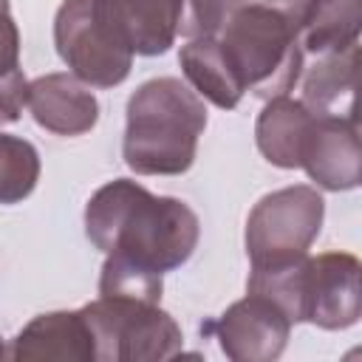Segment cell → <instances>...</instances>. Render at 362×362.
<instances>
[{
    "instance_id": "15",
    "label": "cell",
    "mask_w": 362,
    "mask_h": 362,
    "mask_svg": "<svg viewBox=\"0 0 362 362\" xmlns=\"http://www.w3.org/2000/svg\"><path fill=\"white\" fill-rule=\"evenodd\" d=\"M178 65H181L189 88L201 99L212 102L221 110H232L240 105L246 90H243L235 68L229 65L218 37L187 40V45H181V51H178Z\"/></svg>"
},
{
    "instance_id": "12",
    "label": "cell",
    "mask_w": 362,
    "mask_h": 362,
    "mask_svg": "<svg viewBox=\"0 0 362 362\" xmlns=\"http://www.w3.org/2000/svg\"><path fill=\"white\" fill-rule=\"evenodd\" d=\"M8 359H68V362H96L93 334L82 311H45L28 320L11 348Z\"/></svg>"
},
{
    "instance_id": "7",
    "label": "cell",
    "mask_w": 362,
    "mask_h": 362,
    "mask_svg": "<svg viewBox=\"0 0 362 362\" xmlns=\"http://www.w3.org/2000/svg\"><path fill=\"white\" fill-rule=\"evenodd\" d=\"M362 263L351 252L305 255L294 294V322H311L322 331H342L362 317Z\"/></svg>"
},
{
    "instance_id": "1",
    "label": "cell",
    "mask_w": 362,
    "mask_h": 362,
    "mask_svg": "<svg viewBox=\"0 0 362 362\" xmlns=\"http://www.w3.org/2000/svg\"><path fill=\"white\" fill-rule=\"evenodd\" d=\"M85 235L99 252L164 274L192 257L201 221L181 198L156 195L133 178H113L88 198Z\"/></svg>"
},
{
    "instance_id": "20",
    "label": "cell",
    "mask_w": 362,
    "mask_h": 362,
    "mask_svg": "<svg viewBox=\"0 0 362 362\" xmlns=\"http://www.w3.org/2000/svg\"><path fill=\"white\" fill-rule=\"evenodd\" d=\"M25 105H28V79L23 68H14L0 76V127L17 122Z\"/></svg>"
},
{
    "instance_id": "6",
    "label": "cell",
    "mask_w": 362,
    "mask_h": 362,
    "mask_svg": "<svg viewBox=\"0 0 362 362\" xmlns=\"http://www.w3.org/2000/svg\"><path fill=\"white\" fill-rule=\"evenodd\" d=\"M59 59L90 88H116L130 76L133 51L113 34L96 0H62L54 14Z\"/></svg>"
},
{
    "instance_id": "14",
    "label": "cell",
    "mask_w": 362,
    "mask_h": 362,
    "mask_svg": "<svg viewBox=\"0 0 362 362\" xmlns=\"http://www.w3.org/2000/svg\"><path fill=\"white\" fill-rule=\"evenodd\" d=\"M311 122L314 113L300 99H291L288 93L266 99L255 122V141L260 156L280 170H297Z\"/></svg>"
},
{
    "instance_id": "5",
    "label": "cell",
    "mask_w": 362,
    "mask_h": 362,
    "mask_svg": "<svg viewBox=\"0 0 362 362\" xmlns=\"http://www.w3.org/2000/svg\"><path fill=\"white\" fill-rule=\"evenodd\" d=\"M325 221V201L311 184L266 192L246 218V255L252 266H269L308 255Z\"/></svg>"
},
{
    "instance_id": "11",
    "label": "cell",
    "mask_w": 362,
    "mask_h": 362,
    "mask_svg": "<svg viewBox=\"0 0 362 362\" xmlns=\"http://www.w3.org/2000/svg\"><path fill=\"white\" fill-rule=\"evenodd\" d=\"M113 34L139 57L167 54L178 37L181 0H96Z\"/></svg>"
},
{
    "instance_id": "2",
    "label": "cell",
    "mask_w": 362,
    "mask_h": 362,
    "mask_svg": "<svg viewBox=\"0 0 362 362\" xmlns=\"http://www.w3.org/2000/svg\"><path fill=\"white\" fill-rule=\"evenodd\" d=\"M206 127L204 99L178 76L141 82L124 110L122 158L136 175H181Z\"/></svg>"
},
{
    "instance_id": "22",
    "label": "cell",
    "mask_w": 362,
    "mask_h": 362,
    "mask_svg": "<svg viewBox=\"0 0 362 362\" xmlns=\"http://www.w3.org/2000/svg\"><path fill=\"white\" fill-rule=\"evenodd\" d=\"M260 3H269V6H274V8H280V11L291 14V17H297L300 23H305V17H308V11L314 6V0H260Z\"/></svg>"
},
{
    "instance_id": "8",
    "label": "cell",
    "mask_w": 362,
    "mask_h": 362,
    "mask_svg": "<svg viewBox=\"0 0 362 362\" xmlns=\"http://www.w3.org/2000/svg\"><path fill=\"white\" fill-rule=\"evenodd\" d=\"M201 334L215 337L232 362H272L288 345L291 320L269 297L246 291L221 317L206 320Z\"/></svg>"
},
{
    "instance_id": "9",
    "label": "cell",
    "mask_w": 362,
    "mask_h": 362,
    "mask_svg": "<svg viewBox=\"0 0 362 362\" xmlns=\"http://www.w3.org/2000/svg\"><path fill=\"white\" fill-rule=\"evenodd\" d=\"M300 167L320 189H356L362 181V144L356 119H334L314 113L311 130L300 153Z\"/></svg>"
},
{
    "instance_id": "4",
    "label": "cell",
    "mask_w": 362,
    "mask_h": 362,
    "mask_svg": "<svg viewBox=\"0 0 362 362\" xmlns=\"http://www.w3.org/2000/svg\"><path fill=\"white\" fill-rule=\"evenodd\" d=\"M79 311L93 334L96 362H158L184 348L178 322L158 303L99 297Z\"/></svg>"
},
{
    "instance_id": "23",
    "label": "cell",
    "mask_w": 362,
    "mask_h": 362,
    "mask_svg": "<svg viewBox=\"0 0 362 362\" xmlns=\"http://www.w3.org/2000/svg\"><path fill=\"white\" fill-rule=\"evenodd\" d=\"M6 356V345H3V337H0V359Z\"/></svg>"
},
{
    "instance_id": "21",
    "label": "cell",
    "mask_w": 362,
    "mask_h": 362,
    "mask_svg": "<svg viewBox=\"0 0 362 362\" xmlns=\"http://www.w3.org/2000/svg\"><path fill=\"white\" fill-rule=\"evenodd\" d=\"M20 68V31L8 0H0V76Z\"/></svg>"
},
{
    "instance_id": "16",
    "label": "cell",
    "mask_w": 362,
    "mask_h": 362,
    "mask_svg": "<svg viewBox=\"0 0 362 362\" xmlns=\"http://www.w3.org/2000/svg\"><path fill=\"white\" fill-rule=\"evenodd\" d=\"M359 31L362 0H314L300 31V48L305 57L345 51L359 45Z\"/></svg>"
},
{
    "instance_id": "18",
    "label": "cell",
    "mask_w": 362,
    "mask_h": 362,
    "mask_svg": "<svg viewBox=\"0 0 362 362\" xmlns=\"http://www.w3.org/2000/svg\"><path fill=\"white\" fill-rule=\"evenodd\" d=\"M40 181L37 147L11 133H0V204L25 201Z\"/></svg>"
},
{
    "instance_id": "19",
    "label": "cell",
    "mask_w": 362,
    "mask_h": 362,
    "mask_svg": "<svg viewBox=\"0 0 362 362\" xmlns=\"http://www.w3.org/2000/svg\"><path fill=\"white\" fill-rule=\"evenodd\" d=\"M232 0H181L178 8V34L184 40L215 37L229 14Z\"/></svg>"
},
{
    "instance_id": "3",
    "label": "cell",
    "mask_w": 362,
    "mask_h": 362,
    "mask_svg": "<svg viewBox=\"0 0 362 362\" xmlns=\"http://www.w3.org/2000/svg\"><path fill=\"white\" fill-rule=\"evenodd\" d=\"M303 23L260 0H232L229 14L215 34L235 68L243 90L272 99L294 90L305 54L300 48Z\"/></svg>"
},
{
    "instance_id": "13",
    "label": "cell",
    "mask_w": 362,
    "mask_h": 362,
    "mask_svg": "<svg viewBox=\"0 0 362 362\" xmlns=\"http://www.w3.org/2000/svg\"><path fill=\"white\" fill-rule=\"evenodd\" d=\"M356 68H359V45L345 51L320 54L311 65H303V105L317 116L334 119H356L354 96H356Z\"/></svg>"
},
{
    "instance_id": "17",
    "label": "cell",
    "mask_w": 362,
    "mask_h": 362,
    "mask_svg": "<svg viewBox=\"0 0 362 362\" xmlns=\"http://www.w3.org/2000/svg\"><path fill=\"white\" fill-rule=\"evenodd\" d=\"M164 274L153 272L141 263H133L122 255H107L99 272V297L139 300V303H161Z\"/></svg>"
},
{
    "instance_id": "10",
    "label": "cell",
    "mask_w": 362,
    "mask_h": 362,
    "mask_svg": "<svg viewBox=\"0 0 362 362\" xmlns=\"http://www.w3.org/2000/svg\"><path fill=\"white\" fill-rule=\"evenodd\" d=\"M28 107L34 122L57 136H82L99 122V99L93 96L90 85L68 71L31 79Z\"/></svg>"
}]
</instances>
